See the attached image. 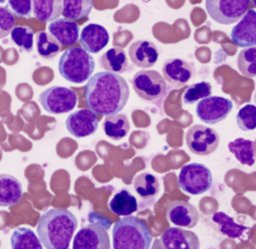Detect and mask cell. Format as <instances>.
<instances>
[{
	"mask_svg": "<svg viewBox=\"0 0 256 249\" xmlns=\"http://www.w3.org/2000/svg\"><path fill=\"white\" fill-rule=\"evenodd\" d=\"M212 220L218 225V229L222 234L233 239L241 238L249 230V227L236 223L232 217L222 211L215 212L212 215Z\"/></svg>",
	"mask_w": 256,
	"mask_h": 249,
	"instance_id": "28",
	"label": "cell"
},
{
	"mask_svg": "<svg viewBox=\"0 0 256 249\" xmlns=\"http://www.w3.org/2000/svg\"><path fill=\"white\" fill-rule=\"evenodd\" d=\"M48 32L64 46H71L79 40V25L66 18H58L48 24Z\"/></svg>",
	"mask_w": 256,
	"mask_h": 249,
	"instance_id": "19",
	"label": "cell"
},
{
	"mask_svg": "<svg viewBox=\"0 0 256 249\" xmlns=\"http://www.w3.org/2000/svg\"><path fill=\"white\" fill-rule=\"evenodd\" d=\"M12 42L25 52H31L34 44V32L33 30L24 25H17L10 33Z\"/></svg>",
	"mask_w": 256,
	"mask_h": 249,
	"instance_id": "33",
	"label": "cell"
},
{
	"mask_svg": "<svg viewBox=\"0 0 256 249\" xmlns=\"http://www.w3.org/2000/svg\"><path fill=\"white\" fill-rule=\"evenodd\" d=\"M128 55L132 63L137 67L149 68L156 64L159 51L152 41L138 40L130 45Z\"/></svg>",
	"mask_w": 256,
	"mask_h": 249,
	"instance_id": "18",
	"label": "cell"
},
{
	"mask_svg": "<svg viewBox=\"0 0 256 249\" xmlns=\"http://www.w3.org/2000/svg\"><path fill=\"white\" fill-rule=\"evenodd\" d=\"M162 73L165 80L174 87L186 85L196 77L194 64L176 57L164 61L162 65Z\"/></svg>",
	"mask_w": 256,
	"mask_h": 249,
	"instance_id": "12",
	"label": "cell"
},
{
	"mask_svg": "<svg viewBox=\"0 0 256 249\" xmlns=\"http://www.w3.org/2000/svg\"><path fill=\"white\" fill-rule=\"evenodd\" d=\"M109 209L118 216H130L138 209L136 197L128 190L121 189L109 201Z\"/></svg>",
	"mask_w": 256,
	"mask_h": 249,
	"instance_id": "21",
	"label": "cell"
},
{
	"mask_svg": "<svg viewBox=\"0 0 256 249\" xmlns=\"http://www.w3.org/2000/svg\"><path fill=\"white\" fill-rule=\"evenodd\" d=\"M231 41L239 47L256 46V10L249 9L239 22L232 28Z\"/></svg>",
	"mask_w": 256,
	"mask_h": 249,
	"instance_id": "14",
	"label": "cell"
},
{
	"mask_svg": "<svg viewBox=\"0 0 256 249\" xmlns=\"http://www.w3.org/2000/svg\"><path fill=\"white\" fill-rule=\"evenodd\" d=\"M112 240L113 249H150L152 233L144 220L130 215L114 223Z\"/></svg>",
	"mask_w": 256,
	"mask_h": 249,
	"instance_id": "3",
	"label": "cell"
},
{
	"mask_svg": "<svg viewBox=\"0 0 256 249\" xmlns=\"http://www.w3.org/2000/svg\"><path fill=\"white\" fill-rule=\"evenodd\" d=\"M33 3L30 0H9L7 8L17 17L28 18L31 15Z\"/></svg>",
	"mask_w": 256,
	"mask_h": 249,
	"instance_id": "35",
	"label": "cell"
},
{
	"mask_svg": "<svg viewBox=\"0 0 256 249\" xmlns=\"http://www.w3.org/2000/svg\"><path fill=\"white\" fill-rule=\"evenodd\" d=\"M92 6L93 3L90 0H64L62 15L72 21L84 19L91 13Z\"/></svg>",
	"mask_w": 256,
	"mask_h": 249,
	"instance_id": "29",
	"label": "cell"
},
{
	"mask_svg": "<svg viewBox=\"0 0 256 249\" xmlns=\"http://www.w3.org/2000/svg\"><path fill=\"white\" fill-rule=\"evenodd\" d=\"M233 109V102L222 96H210L198 102L195 108L197 117L209 125L217 124L227 118Z\"/></svg>",
	"mask_w": 256,
	"mask_h": 249,
	"instance_id": "10",
	"label": "cell"
},
{
	"mask_svg": "<svg viewBox=\"0 0 256 249\" xmlns=\"http://www.w3.org/2000/svg\"><path fill=\"white\" fill-rule=\"evenodd\" d=\"M248 0H207L205 8L207 14L217 23L229 25L240 20L250 9Z\"/></svg>",
	"mask_w": 256,
	"mask_h": 249,
	"instance_id": "7",
	"label": "cell"
},
{
	"mask_svg": "<svg viewBox=\"0 0 256 249\" xmlns=\"http://www.w3.org/2000/svg\"><path fill=\"white\" fill-rule=\"evenodd\" d=\"M186 145L195 155L206 156L215 152L219 146V134L205 125L191 126L186 133Z\"/></svg>",
	"mask_w": 256,
	"mask_h": 249,
	"instance_id": "9",
	"label": "cell"
},
{
	"mask_svg": "<svg viewBox=\"0 0 256 249\" xmlns=\"http://www.w3.org/2000/svg\"><path fill=\"white\" fill-rule=\"evenodd\" d=\"M63 1L35 0L33 1V15L41 22L54 21L62 14Z\"/></svg>",
	"mask_w": 256,
	"mask_h": 249,
	"instance_id": "24",
	"label": "cell"
},
{
	"mask_svg": "<svg viewBox=\"0 0 256 249\" xmlns=\"http://www.w3.org/2000/svg\"><path fill=\"white\" fill-rule=\"evenodd\" d=\"M104 133L112 140L123 139L130 130V123L124 114L107 116L103 122Z\"/></svg>",
	"mask_w": 256,
	"mask_h": 249,
	"instance_id": "27",
	"label": "cell"
},
{
	"mask_svg": "<svg viewBox=\"0 0 256 249\" xmlns=\"http://www.w3.org/2000/svg\"><path fill=\"white\" fill-rule=\"evenodd\" d=\"M77 94L64 86H52L39 94V102L50 114H64L72 111L77 104Z\"/></svg>",
	"mask_w": 256,
	"mask_h": 249,
	"instance_id": "8",
	"label": "cell"
},
{
	"mask_svg": "<svg viewBox=\"0 0 256 249\" xmlns=\"http://www.w3.org/2000/svg\"><path fill=\"white\" fill-rule=\"evenodd\" d=\"M15 27L14 14L6 7H0V38L7 36Z\"/></svg>",
	"mask_w": 256,
	"mask_h": 249,
	"instance_id": "36",
	"label": "cell"
},
{
	"mask_svg": "<svg viewBox=\"0 0 256 249\" xmlns=\"http://www.w3.org/2000/svg\"><path fill=\"white\" fill-rule=\"evenodd\" d=\"M107 29L97 23H89L84 26L80 33V44L89 53H98L109 42Z\"/></svg>",
	"mask_w": 256,
	"mask_h": 249,
	"instance_id": "17",
	"label": "cell"
},
{
	"mask_svg": "<svg viewBox=\"0 0 256 249\" xmlns=\"http://www.w3.org/2000/svg\"><path fill=\"white\" fill-rule=\"evenodd\" d=\"M165 249H199L198 236L180 227H168L161 234L160 239Z\"/></svg>",
	"mask_w": 256,
	"mask_h": 249,
	"instance_id": "16",
	"label": "cell"
},
{
	"mask_svg": "<svg viewBox=\"0 0 256 249\" xmlns=\"http://www.w3.org/2000/svg\"><path fill=\"white\" fill-rule=\"evenodd\" d=\"M135 93L144 100L158 101L167 92L165 78L155 70H141L136 72L131 79Z\"/></svg>",
	"mask_w": 256,
	"mask_h": 249,
	"instance_id": "6",
	"label": "cell"
},
{
	"mask_svg": "<svg viewBox=\"0 0 256 249\" xmlns=\"http://www.w3.org/2000/svg\"><path fill=\"white\" fill-rule=\"evenodd\" d=\"M236 124L242 131L256 129V105L246 104L236 114Z\"/></svg>",
	"mask_w": 256,
	"mask_h": 249,
	"instance_id": "34",
	"label": "cell"
},
{
	"mask_svg": "<svg viewBox=\"0 0 256 249\" xmlns=\"http://www.w3.org/2000/svg\"><path fill=\"white\" fill-rule=\"evenodd\" d=\"M10 245L12 249H43L39 237L29 227L16 228L10 237Z\"/></svg>",
	"mask_w": 256,
	"mask_h": 249,
	"instance_id": "25",
	"label": "cell"
},
{
	"mask_svg": "<svg viewBox=\"0 0 256 249\" xmlns=\"http://www.w3.org/2000/svg\"><path fill=\"white\" fill-rule=\"evenodd\" d=\"M228 150L237 161L246 166H252L255 163V142L250 139L236 138L228 143Z\"/></svg>",
	"mask_w": 256,
	"mask_h": 249,
	"instance_id": "23",
	"label": "cell"
},
{
	"mask_svg": "<svg viewBox=\"0 0 256 249\" xmlns=\"http://www.w3.org/2000/svg\"><path fill=\"white\" fill-rule=\"evenodd\" d=\"M212 93V85L207 81H201L189 85L182 96L183 103L187 105L194 104L198 100L210 97Z\"/></svg>",
	"mask_w": 256,
	"mask_h": 249,
	"instance_id": "32",
	"label": "cell"
},
{
	"mask_svg": "<svg viewBox=\"0 0 256 249\" xmlns=\"http://www.w3.org/2000/svg\"><path fill=\"white\" fill-rule=\"evenodd\" d=\"M251 4H252L253 6H255V7H256V0H253V1H251Z\"/></svg>",
	"mask_w": 256,
	"mask_h": 249,
	"instance_id": "38",
	"label": "cell"
},
{
	"mask_svg": "<svg viewBox=\"0 0 256 249\" xmlns=\"http://www.w3.org/2000/svg\"><path fill=\"white\" fill-rule=\"evenodd\" d=\"M95 70V61L91 53L83 47H70L60 56L58 71L65 80L81 84L92 77Z\"/></svg>",
	"mask_w": 256,
	"mask_h": 249,
	"instance_id": "4",
	"label": "cell"
},
{
	"mask_svg": "<svg viewBox=\"0 0 256 249\" xmlns=\"http://www.w3.org/2000/svg\"><path fill=\"white\" fill-rule=\"evenodd\" d=\"M129 95L127 81L112 72H97L84 86V101L88 108L106 117L122 111Z\"/></svg>",
	"mask_w": 256,
	"mask_h": 249,
	"instance_id": "1",
	"label": "cell"
},
{
	"mask_svg": "<svg viewBox=\"0 0 256 249\" xmlns=\"http://www.w3.org/2000/svg\"><path fill=\"white\" fill-rule=\"evenodd\" d=\"M100 65L107 72L123 73L128 68L127 54L120 47H112L101 55Z\"/></svg>",
	"mask_w": 256,
	"mask_h": 249,
	"instance_id": "22",
	"label": "cell"
},
{
	"mask_svg": "<svg viewBox=\"0 0 256 249\" xmlns=\"http://www.w3.org/2000/svg\"><path fill=\"white\" fill-rule=\"evenodd\" d=\"M254 102L256 103V91H255V93H254Z\"/></svg>",
	"mask_w": 256,
	"mask_h": 249,
	"instance_id": "39",
	"label": "cell"
},
{
	"mask_svg": "<svg viewBox=\"0 0 256 249\" xmlns=\"http://www.w3.org/2000/svg\"><path fill=\"white\" fill-rule=\"evenodd\" d=\"M23 188L21 182L9 174L0 175V205L8 207L21 201Z\"/></svg>",
	"mask_w": 256,
	"mask_h": 249,
	"instance_id": "20",
	"label": "cell"
},
{
	"mask_svg": "<svg viewBox=\"0 0 256 249\" xmlns=\"http://www.w3.org/2000/svg\"><path fill=\"white\" fill-rule=\"evenodd\" d=\"M65 125L71 135L76 138H84L97 131L99 117L90 109H79L68 115Z\"/></svg>",
	"mask_w": 256,
	"mask_h": 249,
	"instance_id": "13",
	"label": "cell"
},
{
	"mask_svg": "<svg viewBox=\"0 0 256 249\" xmlns=\"http://www.w3.org/2000/svg\"><path fill=\"white\" fill-rule=\"evenodd\" d=\"M178 185L190 195H201L207 192L213 183L211 170L204 164L192 162L184 165L178 174Z\"/></svg>",
	"mask_w": 256,
	"mask_h": 249,
	"instance_id": "5",
	"label": "cell"
},
{
	"mask_svg": "<svg viewBox=\"0 0 256 249\" xmlns=\"http://www.w3.org/2000/svg\"><path fill=\"white\" fill-rule=\"evenodd\" d=\"M78 226L74 213L65 208L44 212L37 224V234L46 249H68Z\"/></svg>",
	"mask_w": 256,
	"mask_h": 249,
	"instance_id": "2",
	"label": "cell"
},
{
	"mask_svg": "<svg viewBox=\"0 0 256 249\" xmlns=\"http://www.w3.org/2000/svg\"><path fill=\"white\" fill-rule=\"evenodd\" d=\"M133 188L141 198L153 199L159 193V181L154 174L142 172L134 178Z\"/></svg>",
	"mask_w": 256,
	"mask_h": 249,
	"instance_id": "26",
	"label": "cell"
},
{
	"mask_svg": "<svg viewBox=\"0 0 256 249\" xmlns=\"http://www.w3.org/2000/svg\"><path fill=\"white\" fill-rule=\"evenodd\" d=\"M150 249H165V247L160 239H155L152 244V248Z\"/></svg>",
	"mask_w": 256,
	"mask_h": 249,
	"instance_id": "37",
	"label": "cell"
},
{
	"mask_svg": "<svg viewBox=\"0 0 256 249\" xmlns=\"http://www.w3.org/2000/svg\"><path fill=\"white\" fill-rule=\"evenodd\" d=\"M166 215L176 227L193 228L199 221V212L196 207L183 200L172 201L167 207Z\"/></svg>",
	"mask_w": 256,
	"mask_h": 249,
	"instance_id": "15",
	"label": "cell"
},
{
	"mask_svg": "<svg viewBox=\"0 0 256 249\" xmlns=\"http://www.w3.org/2000/svg\"><path fill=\"white\" fill-rule=\"evenodd\" d=\"M107 228L100 223H89L74 236L72 249H110Z\"/></svg>",
	"mask_w": 256,
	"mask_h": 249,
	"instance_id": "11",
	"label": "cell"
},
{
	"mask_svg": "<svg viewBox=\"0 0 256 249\" xmlns=\"http://www.w3.org/2000/svg\"><path fill=\"white\" fill-rule=\"evenodd\" d=\"M37 53L44 59L53 58L61 50V44L46 31L37 33L36 36Z\"/></svg>",
	"mask_w": 256,
	"mask_h": 249,
	"instance_id": "30",
	"label": "cell"
},
{
	"mask_svg": "<svg viewBox=\"0 0 256 249\" xmlns=\"http://www.w3.org/2000/svg\"><path fill=\"white\" fill-rule=\"evenodd\" d=\"M237 67L246 77H256V46L242 49L237 56Z\"/></svg>",
	"mask_w": 256,
	"mask_h": 249,
	"instance_id": "31",
	"label": "cell"
}]
</instances>
